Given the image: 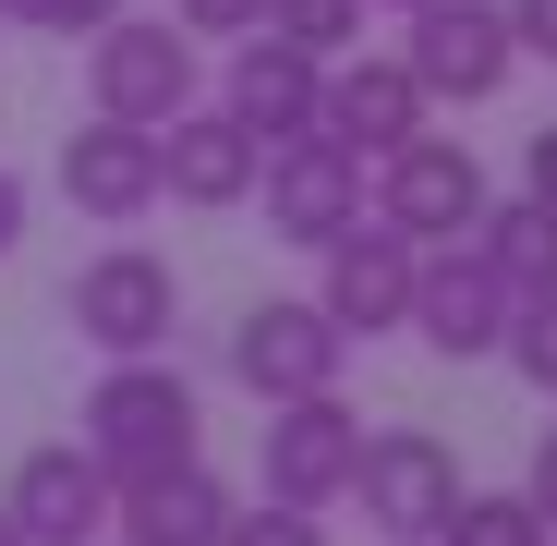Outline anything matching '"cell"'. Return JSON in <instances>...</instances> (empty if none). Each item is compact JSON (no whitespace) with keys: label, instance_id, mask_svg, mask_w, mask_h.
Returning a JSON list of instances; mask_svg holds the SVG:
<instances>
[{"label":"cell","instance_id":"obj_25","mask_svg":"<svg viewBox=\"0 0 557 546\" xmlns=\"http://www.w3.org/2000/svg\"><path fill=\"white\" fill-rule=\"evenodd\" d=\"M497 13H509L521 61H557V0H497Z\"/></svg>","mask_w":557,"mask_h":546},{"label":"cell","instance_id":"obj_28","mask_svg":"<svg viewBox=\"0 0 557 546\" xmlns=\"http://www.w3.org/2000/svg\"><path fill=\"white\" fill-rule=\"evenodd\" d=\"M25 207H37V195H25V170H0V267H13V243H25Z\"/></svg>","mask_w":557,"mask_h":546},{"label":"cell","instance_id":"obj_4","mask_svg":"<svg viewBox=\"0 0 557 546\" xmlns=\"http://www.w3.org/2000/svg\"><path fill=\"white\" fill-rule=\"evenodd\" d=\"M363 207H376L400 243H424V255H436V243H473V219L497 207V182H485V158L460 146V134H436V122H424L412 146H388V158H376Z\"/></svg>","mask_w":557,"mask_h":546},{"label":"cell","instance_id":"obj_13","mask_svg":"<svg viewBox=\"0 0 557 546\" xmlns=\"http://www.w3.org/2000/svg\"><path fill=\"white\" fill-rule=\"evenodd\" d=\"M255 170H267V146H255L219 98H195L182 122H158V195H170V207L231 219V207H255Z\"/></svg>","mask_w":557,"mask_h":546},{"label":"cell","instance_id":"obj_3","mask_svg":"<svg viewBox=\"0 0 557 546\" xmlns=\"http://www.w3.org/2000/svg\"><path fill=\"white\" fill-rule=\"evenodd\" d=\"M61 328L98 352V364H134V352H170L182 328V267L146 255V243H110V255H85L73 280H61Z\"/></svg>","mask_w":557,"mask_h":546},{"label":"cell","instance_id":"obj_31","mask_svg":"<svg viewBox=\"0 0 557 546\" xmlns=\"http://www.w3.org/2000/svg\"><path fill=\"white\" fill-rule=\"evenodd\" d=\"M98 546H110V534H98Z\"/></svg>","mask_w":557,"mask_h":546},{"label":"cell","instance_id":"obj_30","mask_svg":"<svg viewBox=\"0 0 557 546\" xmlns=\"http://www.w3.org/2000/svg\"><path fill=\"white\" fill-rule=\"evenodd\" d=\"M363 13H412V0H363Z\"/></svg>","mask_w":557,"mask_h":546},{"label":"cell","instance_id":"obj_27","mask_svg":"<svg viewBox=\"0 0 557 546\" xmlns=\"http://www.w3.org/2000/svg\"><path fill=\"white\" fill-rule=\"evenodd\" d=\"M521 498H533V510H545V522H557V425H545V437H533V474H521Z\"/></svg>","mask_w":557,"mask_h":546},{"label":"cell","instance_id":"obj_11","mask_svg":"<svg viewBox=\"0 0 557 546\" xmlns=\"http://www.w3.org/2000/svg\"><path fill=\"white\" fill-rule=\"evenodd\" d=\"M509 280L473 255V243H436L424 255V280H412V340L436 352V364H497V340H509Z\"/></svg>","mask_w":557,"mask_h":546},{"label":"cell","instance_id":"obj_29","mask_svg":"<svg viewBox=\"0 0 557 546\" xmlns=\"http://www.w3.org/2000/svg\"><path fill=\"white\" fill-rule=\"evenodd\" d=\"M0 546H25V522H13V510H0Z\"/></svg>","mask_w":557,"mask_h":546},{"label":"cell","instance_id":"obj_8","mask_svg":"<svg viewBox=\"0 0 557 546\" xmlns=\"http://www.w3.org/2000/svg\"><path fill=\"white\" fill-rule=\"evenodd\" d=\"M400 73L424 85V98H460V110H485L497 85L521 73V37H509V13H497V0H412Z\"/></svg>","mask_w":557,"mask_h":546},{"label":"cell","instance_id":"obj_10","mask_svg":"<svg viewBox=\"0 0 557 546\" xmlns=\"http://www.w3.org/2000/svg\"><path fill=\"white\" fill-rule=\"evenodd\" d=\"M436 122V98H424V85L400 73V49H339L327 61V98H315V134L327 146H351L363 170H376L388 146H412Z\"/></svg>","mask_w":557,"mask_h":546},{"label":"cell","instance_id":"obj_22","mask_svg":"<svg viewBox=\"0 0 557 546\" xmlns=\"http://www.w3.org/2000/svg\"><path fill=\"white\" fill-rule=\"evenodd\" d=\"M110 13H134V0H0V25H25V37H98Z\"/></svg>","mask_w":557,"mask_h":546},{"label":"cell","instance_id":"obj_32","mask_svg":"<svg viewBox=\"0 0 557 546\" xmlns=\"http://www.w3.org/2000/svg\"><path fill=\"white\" fill-rule=\"evenodd\" d=\"M545 546H557V534H545Z\"/></svg>","mask_w":557,"mask_h":546},{"label":"cell","instance_id":"obj_17","mask_svg":"<svg viewBox=\"0 0 557 546\" xmlns=\"http://www.w3.org/2000/svg\"><path fill=\"white\" fill-rule=\"evenodd\" d=\"M231 486L207 474V462H182V474H146V486H122V510H110V546H219L231 534Z\"/></svg>","mask_w":557,"mask_h":546},{"label":"cell","instance_id":"obj_7","mask_svg":"<svg viewBox=\"0 0 557 546\" xmlns=\"http://www.w3.org/2000/svg\"><path fill=\"white\" fill-rule=\"evenodd\" d=\"M412 280H424V243H400L376 207H363L339 243H315V316L339 340H388L412 328Z\"/></svg>","mask_w":557,"mask_h":546},{"label":"cell","instance_id":"obj_26","mask_svg":"<svg viewBox=\"0 0 557 546\" xmlns=\"http://www.w3.org/2000/svg\"><path fill=\"white\" fill-rule=\"evenodd\" d=\"M521 195H545V207H557V122H533V134H521Z\"/></svg>","mask_w":557,"mask_h":546},{"label":"cell","instance_id":"obj_20","mask_svg":"<svg viewBox=\"0 0 557 546\" xmlns=\"http://www.w3.org/2000/svg\"><path fill=\"white\" fill-rule=\"evenodd\" d=\"M255 37H292V49L339 61V49H363V0H267V25H255Z\"/></svg>","mask_w":557,"mask_h":546},{"label":"cell","instance_id":"obj_15","mask_svg":"<svg viewBox=\"0 0 557 546\" xmlns=\"http://www.w3.org/2000/svg\"><path fill=\"white\" fill-rule=\"evenodd\" d=\"M61 195H73V219L134 231L146 207H170V195H158V134H134V122H98V110H85V122L61 134Z\"/></svg>","mask_w":557,"mask_h":546},{"label":"cell","instance_id":"obj_9","mask_svg":"<svg viewBox=\"0 0 557 546\" xmlns=\"http://www.w3.org/2000/svg\"><path fill=\"white\" fill-rule=\"evenodd\" d=\"M339 364H351V340L315 316V292H267L231 328V377L255 401H315V389H339Z\"/></svg>","mask_w":557,"mask_h":546},{"label":"cell","instance_id":"obj_18","mask_svg":"<svg viewBox=\"0 0 557 546\" xmlns=\"http://www.w3.org/2000/svg\"><path fill=\"white\" fill-rule=\"evenodd\" d=\"M473 255L497 267L509 292H557V207H545V195L485 207V219H473Z\"/></svg>","mask_w":557,"mask_h":546},{"label":"cell","instance_id":"obj_14","mask_svg":"<svg viewBox=\"0 0 557 546\" xmlns=\"http://www.w3.org/2000/svg\"><path fill=\"white\" fill-rule=\"evenodd\" d=\"M0 510L25 522V546H98V534H110V510H122V486L85 462V437H49V449H25V462H13Z\"/></svg>","mask_w":557,"mask_h":546},{"label":"cell","instance_id":"obj_2","mask_svg":"<svg viewBox=\"0 0 557 546\" xmlns=\"http://www.w3.org/2000/svg\"><path fill=\"white\" fill-rule=\"evenodd\" d=\"M85 98H98V122L158 134V122H182L207 98V49L182 37L170 13H110L98 37H85Z\"/></svg>","mask_w":557,"mask_h":546},{"label":"cell","instance_id":"obj_1","mask_svg":"<svg viewBox=\"0 0 557 546\" xmlns=\"http://www.w3.org/2000/svg\"><path fill=\"white\" fill-rule=\"evenodd\" d=\"M85 462H98L110 486H146V474H182V462H207V401L195 377H182L170 352H134L110 364L98 389H85Z\"/></svg>","mask_w":557,"mask_h":546},{"label":"cell","instance_id":"obj_6","mask_svg":"<svg viewBox=\"0 0 557 546\" xmlns=\"http://www.w3.org/2000/svg\"><path fill=\"white\" fill-rule=\"evenodd\" d=\"M351 462H363V413H351L339 389L267 401V425H255V486H267L278 510H339V498H351Z\"/></svg>","mask_w":557,"mask_h":546},{"label":"cell","instance_id":"obj_5","mask_svg":"<svg viewBox=\"0 0 557 546\" xmlns=\"http://www.w3.org/2000/svg\"><path fill=\"white\" fill-rule=\"evenodd\" d=\"M363 534H388V546H436V522L460 510V462H448V437L424 425H363V462H351V498Z\"/></svg>","mask_w":557,"mask_h":546},{"label":"cell","instance_id":"obj_23","mask_svg":"<svg viewBox=\"0 0 557 546\" xmlns=\"http://www.w3.org/2000/svg\"><path fill=\"white\" fill-rule=\"evenodd\" d=\"M219 546H327V510H278V498H255V510H231Z\"/></svg>","mask_w":557,"mask_h":546},{"label":"cell","instance_id":"obj_19","mask_svg":"<svg viewBox=\"0 0 557 546\" xmlns=\"http://www.w3.org/2000/svg\"><path fill=\"white\" fill-rule=\"evenodd\" d=\"M545 534H557V522H545L521 486H497V498H485V486H460V510L436 522V546H545Z\"/></svg>","mask_w":557,"mask_h":546},{"label":"cell","instance_id":"obj_21","mask_svg":"<svg viewBox=\"0 0 557 546\" xmlns=\"http://www.w3.org/2000/svg\"><path fill=\"white\" fill-rule=\"evenodd\" d=\"M497 364H509L521 389H545V401H557V292H521V304H509V340H497Z\"/></svg>","mask_w":557,"mask_h":546},{"label":"cell","instance_id":"obj_24","mask_svg":"<svg viewBox=\"0 0 557 546\" xmlns=\"http://www.w3.org/2000/svg\"><path fill=\"white\" fill-rule=\"evenodd\" d=\"M170 25L195 37V49H207V37H255V25H267V0H170Z\"/></svg>","mask_w":557,"mask_h":546},{"label":"cell","instance_id":"obj_16","mask_svg":"<svg viewBox=\"0 0 557 546\" xmlns=\"http://www.w3.org/2000/svg\"><path fill=\"white\" fill-rule=\"evenodd\" d=\"M315 98H327V61H315V49H292V37H231L219 110H231L255 146H292V134H315Z\"/></svg>","mask_w":557,"mask_h":546},{"label":"cell","instance_id":"obj_12","mask_svg":"<svg viewBox=\"0 0 557 546\" xmlns=\"http://www.w3.org/2000/svg\"><path fill=\"white\" fill-rule=\"evenodd\" d=\"M255 195H267V231H278V243L315 255V243H339V231L363 219V158L327 146V134H292V146H267Z\"/></svg>","mask_w":557,"mask_h":546}]
</instances>
